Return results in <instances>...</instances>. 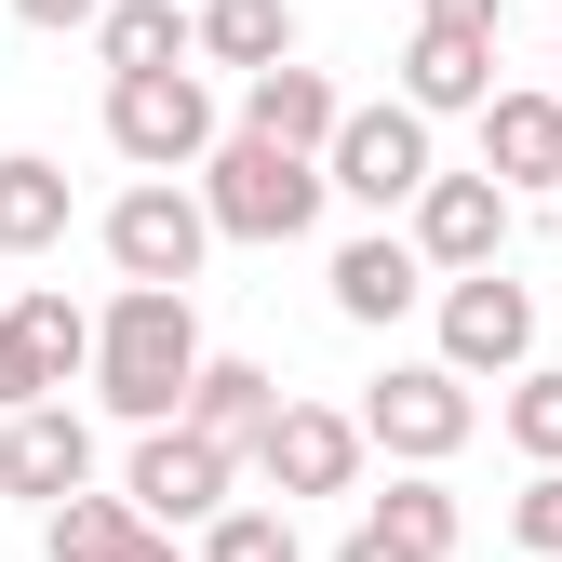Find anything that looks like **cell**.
Listing matches in <instances>:
<instances>
[{
  "label": "cell",
  "instance_id": "obj_1",
  "mask_svg": "<svg viewBox=\"0 0 562 562\" xmlns=\"http://www.w3.org/2000/svg\"><path fill=\"white\" fill-rule=\"evenodd\" d=\"M201 308L188 295H148V281H121L94 308V402L121 429H188V389H201Z\"/></svg>",
  "mask_w": 562,
  "mask_h": 562
},
{
  "label": "cell",
  "instance_id": "obj_2",
  "mask_svg": "<svg viewBox=\"0 0 562 562\" xmlns=\"http://www.w3.org/2000/svg\"><path fill=\"white\" fill-rule=\"evenodd\" d=\"M188 188H201V215H215V241H255V255L308 241V228H322V201H335V175H322V161H295V148H255V134H228V148L201 161Z\"/></svg>",
  "mask_w": 562,
  "mask_h": 562
},
{
  "label": "cell",
  "instance_id": "obj_3",
  "mask_svg": "<svg viewBox=\"0 0 562 562\" xmlns=\"http://www.w3.org/2000/svg\"><path fill=\"white\" fill-rule=\"evenodd\" d=\"M348 415H362V442H375L389 469H456L469 429H482V389H469L456 362H389Z\"/></svg>",
  "mask_w": 562,
  "mask_h": 562
},
{
  "label": "cell",
  "instance_id": "obj_4",
  "mask_svg": "<svg viewBox=\"0 0 562 562\" xmlns=\"http://www.w3.org/2000/svg\"><path fill=\"white\" fill-rule=\"evenodd\" d=\"M108 148L134 161V175H201L228 148V121H215V94H201V67H148V81H108Z\"/></svg>",
  "mask_w": 562,
  "mask_h": 562
},
{
  "label": "cell",
  "instance_id": "obj_5",
  "mask_svg": "<svg viewBox=\"0 0 562 562\" xmlns=\"http://www.w3.org/2000/svg\"><path fill=\"white\" fill-rule=\"evenodd\" d=\"M94 241H108V268H121V281H148V295H188L201 255H215V215H201V188L134 175L108 215H94Z\"/></svg>",
  "mask_w": 562,
  "mask_h": 562
},
{
  "label": "cell",
  "instance_id": "obj_6",
  "mask_svg": "<svg viewBox=\"0 0 562 562\" xmlns=\"http://www.w3.org/2000/svg\"><path fill=\"white\" fill-rule=\"evenodd\" d=\"M121 496L148 509L161 536H215V522L241 509V456H228V442H201V429H134Z\"/></svg>",
  "mask_w": 562,
  "mask_h": 562
},
{
  "label": "cell",
  "instance_id": "obj_7",
  "mask_svg": "<svg viewBox=\"0 0 562 562\" xmlns=\"http://www.w3.org/2000/svg\"><path fill=\"white\" fill-rule=\"evenodd\" d=\"M322 175H335V201H362V215H415L429 175H442V148H429V121L389 94V108H348V134H335Z\"/></svg>",
  "mask_w": 562,
  "mask_h": 562
},
{
  "label": "cell",
  "instance_id": "obj_8",
  "mask_svg": "<svg viewBox=\"0 0 562 562\" xmlns=\"http://www.w3.org/2000/svg\"><path fill=\"white\" fill-rule=\"evenodd\" d=\"M429 308H442V348H429V362H456L469 389H482V375H496V389H509V375H536V281L482 268V281H442Z\"/></svg>",
  "mask_w": 562,
  "mask_h": 562
},
{
  "label": "cell",
  "instance_id": "obj_9",
  "mask_svg": "<svg viewBox=\"0 0 562 562\" xmlns=\"http://www.w3.org/2000/svg\"><path fill=\"white\" fill-rule=\"evenodd\" d=\"M362 456H375V442H362V415H348V402H281L268 442H255V482L295 509V496H348Z\"/></svg>",
  "mask_w": 562,
  "mask_h": 562
},
{
  "label": "cell",
  "instance_id": "obj_10",
  "mask_svg": "<svg viewBox=\"0 0 562 562\" xmlns=\"http://www.w3.org/2000/svg\"><path fill=\"white\" fill-rule=\"evenodd\" d=\"M402 241L429 255L442 281H482V268H509V188H496V175H429V201L402 215Z\"/></svg>",
  "mask_w": 562,
  "mask_h": 562
},
{
  "label": "cell",
  "instance_id": "obj_11",
  "mask_svg": "<svg viewBox=\"0 0 562 562\" xmlns=\"http://www.w3.org/2000/svg\"><path fill=\"white\" fill-rule=\"evenodd\" d=\"M509 81H496V27H442V14H415L402 41V108L415 121H482Z\"/></svg>",
  "mask_w": 562,
  "mask_h": 562
},
{
  "label": "cell",
  "instance_id": "obj_12",
  "mask_svg": "<svg viewBox=\"0 0 562 562\" xmlns=\"http://www.w3.org/2000/svg\"><path fill=\"white\" fill-rule=\"evenodd\" d=\"M0 496H27L41 522H54L67 496H94V415H81V402L14 415V429H0Z\"/></svg>",
  "mask_w": 562,
  "mask_h": 562
},
{
  "label": "cell",
  "instance_id": "obj_13",
  "mask_svg": "<svg viewBox=\"0 0 562 562\" xmlns=\"http://www.w3.org/2000/svg\"><path fill=\"white\" fill-rule=\"evenodd\" d=\"M322 281H335V322H362V335H389L402 308H429V295H442V268L415 255L402 228H362V241H335V268H322Z\"/></svg>",
  "mask_w": 562,
  "mask_h": 562
},
{
  "label": "cell",
  "instance_id": "obj_14",
  "mask_svg": "<svg viewBox=\"0 0 562 562\" xmlns=\"http://www.w3.org/2000/svg\"><path fill=\"white\" fill-rule=\"evenodd\" d=\"M255 148H295V161H335V134H348V94H335V67H268V81H241V121Z\"/></svg>",
  "mask_w": 562,
  "mask_h": 562
},
{
  "label": "cell",
  "instance_id": "obj_15",
  "mask_svg": "<svg viewBox=\"0 0 562 562\" xmlns=\"http://www.w3.org/2000/svg\"><path fill=\"white\" fill-rule=\"evenodd\" d=\"M482 175L562 201V94H549V81H509L496 108H482Z\"/></svg>",
  "mask_w": 562,
  "mask_h": 562
},
{
  "label": "cell",
  "instance_id": "obj_16",
  "mask_svg": "<svg viewBox=\"0 0 562 562\" xmlns=\"http://www.w3.org/2000/svg\"><path fill=\"white\" fill-rule=\"evenodd\" d=\"M268 415H281V375H268V362H241V348H215V362H201V389H188V429H201V442H228V456L255 469Z\"/></svg>",
  "mask_w": 562,
  "mask_h": 562
},
{
  "label": "cell",
  "instance_id": "obj_17",
  "mask_svg": "<svg viewBox=\"0 0 562 562\" xmlns=\"http://www.w3.org/2000/svg\"><path fill=\"white\" fill-rule=\"evenodd\" d=\"M94 54H108V81H148V67H201V14H188V0H108Z\"/></svg>",
  "mask_w": 562,
  "mask_h": 562
},
{
  "label": "cell",
  "instance_id": "obj_18",
  "mask_svg": "<svg viewBox=\"0 0 562 562\" xmlns=\"http://www.w3.org/2000/svg\"><path fill=\"white\" fill-rule=\"evenodd\" d=\"M201 67H241V81L295 67V0H201Z\"/></svg>",
  "mask_w": 562,
  "mask_h": 562
},
{
  "label": "cell",
  "instance_id": "obj_19",
  "mask_svg": "<svg viewBox=\"0 0 562 562\" xmlns=\"http://www.w3.org/2000/svg\"><path fill=\"white\" fill-rule=\"evenodd\" d=\"M67 241V161L0 148V255H54Z\"/></svg>",
  "mask_w": 562,
  "mask_h": 562
},
{
  "label": "cell",
  "instance_id": "obj_20",
  "mask_svg": "<svg viewBox=\"0 0 562 562\" xmlns=\"http://www.w3.org/2000/svg\"><path fill=\"white\" fill-rule=\"evenodd\" d=\"M362 522H375L389 549H415V562H456V536H469V509L442 496V469H402V482H389V496H375Z\"/></svg>",
  "mask_w": 562,
  "mask_h": 562
},
{
  "label": "cell",
  "instance_id": "obj_21",
  "mask_svg": "<svg viewBox=\"0 0 562 562\" xmlns=\"http://www.w3.org/2000/svg\"><path fill=\"white\" fill-rule=\"evenodd\" d=\"M0 322H14V335L41 348V375H54V389H67V375H94V308H81V295H54V281H27V295L0 308Z\"/></svg>",
  "mask_w": 562,
  "mask_h": 562
},
{
  "label": "cell",
  "instance_id": "obj_22",
  "mask_svg": "<svg viewBox=\"0 0 562 562\" xmlns=\"http://www.w3.org/2000/svg\"><path fill=\"white\" fill-rule=\"evenodd\" d=\"M134 536H148L134 496H67V509L41 522V562H134Z\"/></svg>",
  "mask_w": 562,
  "mask_h": 562
},
{
  "label": "cell",
  "instance_id": "obj_23",
  "mask_svg": "<svg viewBox=\"0 0 562 562\" xmlns=\"http://www.w3.org/2000/svg\"><path fill=\"white\" fill-rule=\"evenodd\" d=\"M201 562H308V536H295V509H268V496H241L215 536H188Z\"/></svg>",
  "mask_w": 562,
  "mask_h": 562
},
{
  "label": "cell",
  "instance_id": "obj_24",
  "mask_svg": "<svg viewBox=\"0 0 562 562\" xmlns=\"http://www.w3.org/2000/svg\"><path fill=\"white\" fill-rule=\"evenodd\" d=\"M496 429L522 442V469H562V362L509 375V402H496Z\"/></svg>",
  "mask_w": 562,
  "mask_h": 562
},
{
  "label": "cell",
  "instance_id": "obj_25",
  "mask_svg": "<svg viewBox=\"0 0 562 562\" xmlns=\"http://www.w3.org/2000/svg\"><path fill=\"white\" fill-rule=\"evenodd\" d=\"M509 549L562 562V469H522V496H509Z\"/></svg>",
  "mask_w": 562,
  "mask_h": 562
},
{
  "label": "cell",
  "instance_id": "obj_26",
  "mask_svg": "<svg viewBox=\"0 0 562 562\" xmlns=\"http://www.w3.org/2000/svg\"><path fill=\"white\" fill-rule=\"evenodd\" d=\"M41 402H67V389L41 375V348H27L14 322H0V429H14V415H41Z\"/></svg>",
  "mask_w": 562,
  "mask_h": 562
},
{
  "label": "cell",
  "instance_id": "obj_27",
  "mask_svg": "<svg viewBox=\"0 0 562 562\" xmlns=\"http://www.w3.org/2000/svg\"><path fill=\"white\" fill-rule=\"evenodd\" d=\"M14 27H41V41H54V27H67V41H94V27H108V0H14Z\"/></svg>",
  "mask_w": 562,
  "mask_h": 562
},
{
  "label": "cell",
  "instance_id": "obj_28",
  "mask_svg": "<svg viewBox=\"0 0 562 562\" xmlns=\"http://www.w3.org/2000/svg\"><path fill=\"white\" fill-rule=\"evenodd\" d=\"M415 14H442V27H509V0H415Z\"/></svg>",
  "mask_w": 562,
  "mask_h": 562
},
{
  "label": "cell",
  "instance_id": "obj_29",
  "mask_svg": "<svg viewBox=\"0 0 562 562\" xmlns=\"http://www.w3.org/2000/svg\"><path fill=\"white\" fill-rule=\"evenodd\" d=\"M335 562H415V549H389L375 522H348V536H335Z\"/></svg>",
  "mask_w": 562,
  "mask_h": 562
},
{
  "label": "cell",
  "instance_id": "obj_30",
  "mask_svg": "<svg viewBox=\"0 0 562 562\" xmlns=\"http://www.w3.org/2000/svg\"><path fill=\"white\" fill-rule=\"evenodd\" d=\"M134 562H201V549H175V536H161V522H148V536H134Z\"/></svg>",
  "mask_w": 562,
  "mask_h": 562
},
{
  "label": "cell",
  "instance_id": "obj_31",
  "mask_svg": "<svg viewBox=\"0 0 562 562\" xmlns=\"http://www.w3.org/2000/svg\"><path fill=\"white\" fill-rule=\"evenodd\" d=\"M549 94H562V54H549Z\"/></svg>",
  "mask_w": 562,
  "mask_h": 562
},
{
  "label": "cell",
  "instance_id": "obj_32",
  "mask_svg": "<svg viewBox=\"0 0 562 562\" xmlns=\"http://www.w3.org/2000/svg\"><path fill=\"white\" fill-rule=\"evenodd\" d=\"M188 14H201V0H188Z\"/></svg>",
  "mask_w": 562,
  "mask_h": 562
}]
</instances>
